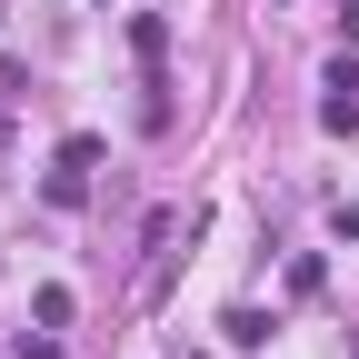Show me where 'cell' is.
I'll list each match as a JSON object with an SVG mask.
<instances>
[{"mask_svg":"<svg viewBox=\"0 0 359 359\" xmlns=\"http://www.w3.org/2000/svg\"><path fill=\"white\" fill-rule=\"evenodd\" d=\"M320 120H330V130H359V70H339V80H330V100H320Z\"/></svg>","mask_w":359,"mask_h":359,"instance_id":"obj_1","label":"cell"}]
</instances>
